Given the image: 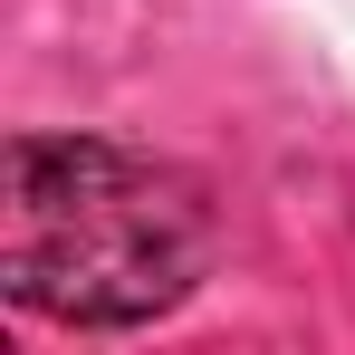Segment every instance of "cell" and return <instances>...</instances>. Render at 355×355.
<instances>
[{"label":"cell","mask_w":355,"mask_h":355,"mask_svg":"<svg viewBox=\"0 0 355 355\" xmlns=\"http://www.w3.org/2000/svg\"><path fill=\"white\" fill-rule=\"evenodd\" d=\"M211 192L116 135H10L0 297L49 327H154L211 279Z\"/></svg>","instance_id":"6da1fadb"}]
</instances>
